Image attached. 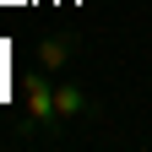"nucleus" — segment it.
Returning <instances> with one entry per match:
<instances>
[{"instance_id": "1", "label": "nucleus", "mask_w": 152, "mask_h": 152, "mask_svg": "<svg viewBox=\"0 0 152 152\" xmlns=\"http://www.w3.org/2000/svg\"><path fill=\"white\" fill-rule=\"evenodd\" d=\"M38 125H54V76L38 65V71H27L22 76V136H33Z\"/></svg>"}, {"instance_id": "2", "label": "nucleus", "mask_w": 152, "mask_h": 152, "mask_svg": "<svg viewBox=\"0 0 152 152\" xmlns=\"http://www.w3.org/2000/svg\"><path fill=\"white\" fill-rule=\"evenodd\" d=\"M92 114V98L76 82H60V76H54V120H87Z\"/></svg>"}, {"instance_id": "3", "label": "nucleus", "mask_w": 152, "mask_h": 152, "mask_svg": "<svg viewBox=\"0 0 152 152\" xmlns=\"http://www.w3.org/2000/svg\"><path fill=\"white\" fill-rule=\"evenodd\" d=\"M71 54H76V38H71V33H49V38H38V65H44L49 76L60 71Z\"/></svg>"}]
</instances>
